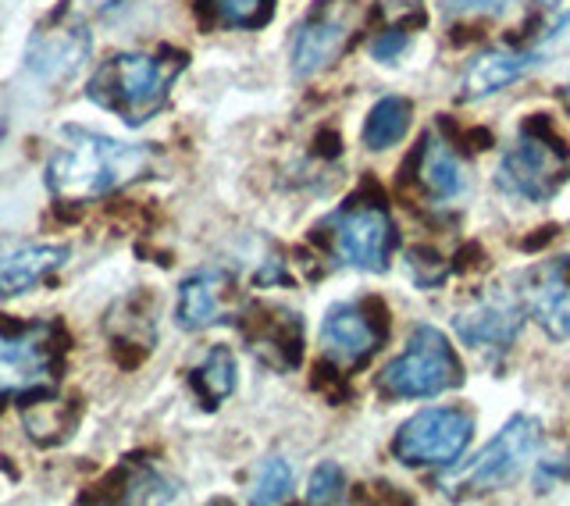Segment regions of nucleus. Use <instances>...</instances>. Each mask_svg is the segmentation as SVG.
Returning a JSON list of instances; mask_svg holds the SVG:
<instances>
[{
    "instance_id": "9d476101",
    "label": "nucleus",
    "mask_w": 570,
    "mask_h": 506,
    "mask_svg": "<svg viewBox=\"0 0 570 506\" xmlns=\"http://www.w3.org/2000/svg\"><path fill=\"white\" fill-rule=\"evenodd\" d=\"M385 324L371 314L367 303H335L321 321V350L335 368H361L382 347Z\"/></svg>"
},
{
    "instance_id": "6e6552de",
    "label": "nucleus",
    "mask_w": 570,
    "mask_h": 506,
    "mask_svg": "<svg viewBox=\"0 0 570 506\" xmlns=\"http://www.w3.org/2000/svg\"><path fill=\"white\" fill-rule=\"evenodd\" d=\"M328 246L338 257V264L361 267V271H385L389 253L396 246V228L382 204L353 201L338 207L325 222Z\"/></svg>"
},
{
    "instance_id": "ddd939ff",
    "label": "nucleus",
    "mask_w": 570,
    "mask_h": 506,
    "mask_svg": "<svg viewBox=\"0 0 570 506\" xmlns=\"http://www.w3.org/2000/svg\"><path fill=\"white\" fill-rule=\"evenodd\" d=\"M228 296H232V275L218 267L196 271L183 285H178V303H175V321L186 332H200L210 324L225 321L228 314Z\"/></svg>"
},
{
    "instance_id": "dca6fc26",
    "label": "nucleus",
    "mask_w": 570,
    "mask_h": 506,
    "mask_svg": "<svg viewBox=\"0 0 570 506\" xmlns=\"http://www.w3.org/2000/svg\"><path fill=\"white\" fill-rule=\"evenodd\" d=\"M68 261L65 246H18L11 253H0V296H18L26 289L47 282L53 271Z\"/></svg>"
},
{
    "instance_id": "2eb2a0df",
    "label": "nucleus",
    "mask_w": 570,
    "mask_h": 506,
    "mask_svg": "<svg viewBox=\"0 0 570 506\" xmlns=\"http://www.w3.org/2000/svg\"><path fill=\"white\" fill-rule=\"evenodd\" d=\"M546 47H528V50H489L474 58L463 71V100H481L492 97L499 89L513 86L517 79H524L531 68H539L546 61Z\"/></svg>"
},
{
    "instance_id": "393cba45",
    "label": "nucleus",
    "mask_w": 570,
    "mask_h": 506,
    "mask_svg": "<svg viewBox=\"0 0 570 506\" xmlns=\"http://www.w3.org/2000/svg\"><path fill=\"white\" fill-rule=\"evenodd\" d=\"M513 0H445L450 18H471V14H507Z\"/></svg>"
},
{
    "instance_id": "b1692460",
    "label": "nucleus",
    "mask_w": 570,
    "mask_h": 506,
    "mask_svg": "<svg viewBox=\"0 0 570 506\" xmlns=\"http://www.w3.org/2000/svg\"><path fill=\"white\" fill-rule=\"evenodd\" d=\"M346 496V475L338 464H321L317 471L311 475V485H307V503H338Z\"/></svg>"
},
{
    "instance_id": "4be33fe9",
    "label": "nucleus",
    "mask_w": 570,
    "mask_h": 506,
    "mask_svg": "<svg viewBox=\"0 0 570 506\" xmlns=\"http://www.w3.org/2000/svg\"><path fill=\"white\" fill-rule=\"evenodd\" d=\"M121 478V489L118 499L121 503H168L175 499V489H171V481L165 475H157L150 464H129L125 467V475Z\"/></svg>"
},
{
    "instance_id": "9b49d317",
    "label": "nucleus",
    "mask_w": 570,
    "mask_h": 506,
    "mask_svg": "<svg viewBox=\"0 0 570 506\" xmlns=\"http://www.w3.org/2000/svg\"><path fill=\"white\" fill-rule=\"evenodd\" d=\"M89 50H94V40H89L86 26L79 18L58 11L50 22L36 29V36L29 40L26 68L36 79L58 82V79H68L71 71L89 58Z\"/></svg>"
},
{
    "instance_id": "6ab92c4d",
    "label": "nucleus",
    "mask_w": 570,
    "mask_h": 506,
    "mask_svg": "<svg viewBox=\"0 0 570 506\" xmlns=\"http://www.w3.org/2000/svg\"><path fill=\"white\" fill-rule=\"evenodd\" d=\"M410 100L406 97H382L379 104L367 111L364 121V147L367 150H389L410 133Z\"/></svg>"
},
{
    "instance_id": "f257e3e1",
    "label": "nucleus",
    "mask_w": 570,
    "mask_h": 506,
    "mask_svg": "<svg viewBox=\"0 0 570 506\" xmlns=\"http://www.w3.org/2000/svg\"><path fill=\"white\" fill-rule=\"evenodd\" d=\"M154 165V150L147 143H121L111 136L68 125L58 150L47 160V189L58 204L79 207L132 186Z\"/></svg>"
},
{
    "instance_id": "7ed1b4c3",
    "label": "nucleus",
    "mask_w": 570,
    "mask_h": 506,
    "mask_svg": "<svg viewBox=\"0 0 570 506\" xmlns=\"http://www.w3.org/2000/svg\"><path fill=\"white\" fill-rule=\"evenodd\" d=\"M68 332L58 321L0 318V407L8 400H43L61 382Z\"/></svg>"
},
{
    "instance_id": "0eeeda50",
    "label": "nucleus",
    "mask_w": 570,
    "mask_h": 506,
    "mask_svg": "<svg viewBox=\"0 0 570 506\" xmlns=\"http://www.w3.org/2000/svg\"><path fill=\"white\" fill-rule=\"evenodd\" d=\"M539 442H542V425L528 418V413H517V418H510L503 425V431H499V436L481 449L463 471L453 475L450 485L460 496L507 489V485L521 478L524 467L534 460Z\"/></svg>"
},
{
    "instance_id": "20e7f679",
    "label": "nucleus",
    "mask_w": 570,
    "mask_h": 506,
    "mask_svg": "<svg viewBox=\"0 0 570 506\" xmlns=\"http://www.w3.org/2000/svg\"><path fill=\"white\" fill-rule=\"evenodd\" d=\"M463 382V368L439 329L417 324L406 339V350L392 357L379 374V392L385 400H432Z\"/></svg>"
},
{
    "instance_id": "f3484780",
    "label": "nucleus",
    "mask_w": 570,
    "mask_h": 506,
    "mask_svg": "<svg viewBox=\"0 0 570 506\" xmlns=\"http://www.w3.org/2000/svg\"><path fill=\"white\" fill-rule=\"evenodd\" d=\"M528 311L549 339H570V282L560 264L542 267L528 289Z\"/></svg>"
},
{
    "instance_id": "39448f33",
    "label": "nucleus",
    "mask_w": 570,
    "mask_h": 506,
    "mask_svg": "<svg viewBox=\"0 0 570 506\" xmlns=\"http://www.w3.org/2000/svg\"><path fill=\"white\" fill-rule=\"evenodd\" d=\"M567 175H570V157L563 150V143L546 125L528 121L507 147L503 160H499L495 183L510 196L546 204L567 186Z\"/></svg>"
},
{
    "instance_id": "cd10ccee",
    "label": "nucleus",
    "mask_w": 570,
    "mask_h": 506,
    "mask_svg": "<svg viewBox=\"0 0 570 506\" xmlns=\"http://www.w3.org/2000/svg\"><path fill=\"white\" fill-rule=\"evenodd\" d=\"M539 4H560V0H539Z\"/></svg>"
},
{
    "instance_id": "f8f14e48",
    "label": "nucleus",
    "mask_w": 570,
    "mask_h": 506,
    "mask_svg": "<svg viewBox=\"0 0 570 506\" xmlns=\"http://www.w3.org/2000/svg\"><path fill=\"white\" fill-rule=\"evenodd\" d=\"M524 324V303H517L510 293L485 296L468 311H456L453 329L468 347H510Z\"/></svg>"
},
{
    "instance_id": "aec40b11",
    "label": "nucleus",
    "mask_w": 570,
    "mask_h": 506,
    "mask_svg": "<svg viewBox=\"0 0 570 506\" xmlns=\"http://www.w3.org/2000/svg\"><path fill=\"white\" fill-rule=\"evenodd\" d=\"M189 382H193L196 396L204 400V407L225 403L232 389H236V357H232L228 347H214L200 364L193 368Z\"/></svg>"
},
{
    "instance_id": "a878e982",
    "label": "nucleus",
    "mask_w": 570,
    "mask_h": 506,
    "mask_svg": "<svg viewBox=\"0 0 570 506\" xmlns=\"http://www.w3.org/2000/svg\"><path fill=\"white\" fill-rule=\"evenodd\" d=\"M406 43H410V40H406V32H403V29H385V32L379 36V40L371 43V53H374L379 61H392Z\"/></svg>"
},
{
    "instance_id": "412c9836",
    "label": "nucleus",
    "mask_w": 570,
    "mask_h": 506,
    "mask_svg": "<svg viewBox=\"0 0 570 506\" xmlns=\"http://www.w3.org/2000/svg\"><path fill=\"white\" fill-rule=\"evenodd\" d=\"M272 0H200L204 22L214 29H261L272 22Z\"/></svg>"
},
{
    "instance_id": "5701e85b",
    "label": "nucleus",
    "mask_w": 570,
    "mask_h": 506,
    "mask_svg": "<svg viewBox=\"0 0 570 506\" xmlns=\"http://www.w3.org/2000/svg\"><path fill=\"white\" fill-rule=\"evenodd\" d=\"M289 493H293V467L282 457H272L261 467L249 503H282V499H289Z\"/></svg>"
},
{
    "instance_id": "1a4fd4ad",
    "label": "nucleus",
    "mask_w": 570,
    "mask_h": 506,
    "mask_svg": "<svg viewBox=\"0 0 570 506\" xmlns=\"http://www.w3.org/2000/svg\"><path fill=\"white\" fill-rule=\"evenodd\" d=\"M356 26L353 0H317L293 36V76L311 79L346 50Z\"/></svg>"
},
{
    "instance_id": "4468645a",
    "label": "nucleus",
    "mask_w": 570,
    "mask_h": 506,
    "mask_svg": "<svg viewBox=\"0 0 570 506\" xmlns=\"http://www.w3.org/2000/svg\"><path fill=\"white\" fill-rule=\"evenodd\" d=\"M257 318L243 324L254 353L278 371H289L299 364V342H303V324L296 314L278 311V306H257Z\"/></svg>"
},
{
    "instance_id": "f03ea898",
    "label": "nucleus",
    "mask_w": 570,
    "mask_h": 506,
    "mask_svg": "<svg viewBox=\"0 0 570 506\" xmlns=\"http://www.w3.org/2000/svg\"><path fill=\"white\" fill-rule=\"evenodd\" d=\"M186 53L175 47L115 53L94 71L86 97L104 111L118 115L125 125H142L168 104V94L175 79L186 71Z\"/></svg>"
},
{
    "instance_id": "423d86ee",
    "label": "nucleus",
    "mask_w": 570,
    "mask_h": 506,
    "mask_svg": "<svg viewBox=\"0 0 570 506\" xmlns=\"http://www.w3.org/2000/svg\"><path fill=\"white\" fill-rule=\"evenodd\" d=\"M474 439V413L432 407L414 413L392 439V457L403 467H453Z\"/></svg>"
},
{
    "instance_id": "bb28decb",
    "label": "nucleus",
    "mask_w": 570,
    "mask_h": 506,
    "mask_svg": "<svg viewBox=\"0 0 570 506\" xmlns=\"http://www.w3.org/2000/svg\"><path fill=\"white\" fill-rule=\"evenodd\" d=\"M8 136V121H4V115H0V139Z\"/></svg>"
},
{
    "instance_id": "a211bd4d",
    "label": "nucleus",
    "mask_w": 570,
    "mask_h": 506,
    "mask_svg": "<svg viewBox=\"0 0 570 506\" xmlns=\"http://www.w3.org/2000/svg\"><path fill=\"white\" fill-rule=\"evenodd\" d=\"M417 175L424 193L432 196L435 204L453 201L463 193V165L460 157L450 150V143H442L439 136H428L421 160H417Z\"/></svg>"
}]
</instances>
